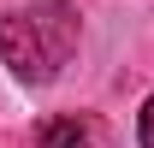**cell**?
Masks as SVG:
<instances>
[{
    "mask_svg": "<svg viewBox=\"0 0 154 148\" xmlns=\"http://www.w3.org/2000/svg\"><path fill=\"white\" fill-rule=\"evenodd\" d=\"M142 148H154V95H148V107H142Z\"/></svg>",
    "mask_w": 154,
    "mask_h": 148,
    "instance_id": "obj_3",
    "label": "cell"
},
{
    "mask_svg": "<svg viewBox=\"0 0 154 148\" xmlns=\"http://www.w3.org/2000/svg\"><path fill=\"white\" fill-rule=\"evenodd\" d=\"M0 59H6L24 83H48V77H54V54L42 48V30H36L30 12L0 18Z\"/></svg>",
    "mask_w": 154,
    "mask_h": 148,
    "instance_id": "obj_1",
    "label": "cell"
},
{
    "mask_svg": "<svg viewBox=\"0 0 154 148\" xmlns=\"http://www.w3.org/2000/svg\"><path fill=\"white\" fill-rule=\"evenodd\" d=\"M42 148H89V125H77V119H48V125H42Z\"/></svg>",
    "mask_w": 154,
    "mask_h": 148,
    "instance_id": "obj_2",
    "label": "cell"
}]
</instances>
